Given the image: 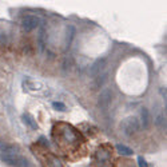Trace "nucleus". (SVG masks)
<instances>
[{
    "mask_svg": "<svg viewBox=\"0 0 167 167\" xmlns=\"http://www.w3.org/2000/svg\"><path fill=\"white\" fill-rule=\"evenodd\" d=\"M6 44H7V35L3 32H0V47L6 46Z\"/></svg>",
    "mask_w": 167,
    "mask_h": 167,
    "instance_id": "4468645a",
    "label": "nucleus"
},
{
    "mask_svg": "<svg viewBox=\"0 0 167 167\" xmlns=\"http://www.w3.org/2000/svg\"><path fill=\"white\" fill-rule=\"evenodd\" d=\"M140 116H142V124L144 128H147L148 126H150V114H148V110L147 108H142L140 111Z\"/></svg>",
    "mask_w": 167,
    "mask_h": 167,
    "instance_id": "0eeeda50",
    "label": "nucleus"
},
{
    "mask_svg": "<svg viewBox=\"0 0 167 167\" xmlns=\"http://www.w3.org/2000/svg\"><path fill=\"white\" fill-rule=\"evenodd\" d=\"M19 155L15 154H8V153H2L0 154V159H2L4 163L9 166H17V161H19Z\"/></svg>",
    "mask_w": 167,
    "mask_h": 167,
    "instance_id": "39448f33",
    "label": "nucleus"
},
{
    "mask_svg": "<svg viewBox=\"0 0 167 167\" xmlns=\"http://www.w3.org/2000/svg\"><path fill=\"white\" fill-rule=\"evenodd\" d=\"M111 99H112V92H111V90L110 88H103L99 95V106L102 108L108 107V104L111 103Z\"/></svg>",
    "mask_w": 167,
    "mask_h": 167,
    "instance_id": "20e7f679",
    "label": "nucleus"
},
{
    "mask_svg": "<svg viewBox=\"0 0 167 167\" xmlns=\"http://www.w3.org/2000/svg\"><path fill=\"white\" fill-rule=\"evenodd\" d=\"M155 124H157V126H166V123H165V116H163V115H159L157 119H155Z\"/></svg>",
    "mask_w": 167,
    "mask_h": 167,
    "instance_id": "ddd939ff",
    "label": "nucleus"
},
{
    "mask_svg": "<svg viewBox=\"0 0 167 167\" xmlns=\"http://www.w3.org/2000/svg\"><path fill=\"white\" fill-rule=\"evenodd\" d=\"M120 127L126 135H132V134H135L140 128V123L136 116H128L124 120H122Z\"/></svg>",
    "mask_w": 167,
    "mask_h": 167,
    "instance_id": "f257e3e1",
    "label": "nucleus"
},
{
    "mask_svg": "<svg viewBox=\"0 0 167 167\" xmlns=\"http://www.w3.org/2000/svg\"><path fill=\"white\" fill-rule=\"evenodd\" d=\"M24 87H25V90H28V91H40L43 88V86L40 83H38V82H32V80L24 82Z\"/></svg>",
    "mask_w": 167,
    "mask_h": 167,
    "instance_id": "423d86ee",
    "label": "nucleus"
},
{
    "mask_svg": "<svg viewBox=\"0 0 167 167\" xmlns=\"http://www.w3.org/2000/svg\"><path fill=\"white\" fill-rule=\"evenodd\" d=\"M23 120H24V123H27L32 130H38V124H36V122L33 120V118L29 114H24L23 115Z\"/></svg>",
    "mask_w": 167,
    "mask_h": 167,
    "instance_id": "1a4fd4ad",
    "label": "nucleus"
},
{
    "mask_svg": "<svg viewBox=\"0 0 167 167\" xmlns=\"http://www.w3.org/2000/svg\"><path fill=\"white\" fill-rule=\"evenodd\" d=\"M52 107L58 111H66V104H63V103H60V102H54Z\"/></svg>",
    "mask_w": 167,
    "mask_h": 167,
    "instance_id": "f8f14e48",
    "label": "nucleus"
},
{
    "mask_svg": "<svg viewBox=\"0 0 167 167\" xmlns=\"http://www.w3.org/2000/svg\"><path fill=\"white\" fill-rule=\"evenodd\" d=\"M39 24H40V19L36 16H32V15H28V16H25L24 19L21 20V27H23L25 31H32V29H35Z\"/></svg>",
    "mask_w": 167,
    "mask_h": 167,
    "instance_id": "7ed1b4c3",
    "label": "nucleus"
},
{
    "mask_svg": "<svg viewBox=\"0 0 167 167\" xmlns=\"http://www.w3.org/2000/svg\"><path fill=\"white\" fill-rule=\"evenodd\" d=\"M138 165H139V167H148L147 162L144 161L143 157H138Z\"/></svg>",
    "mask_w": 167,
    "mask_h": 167,
    "instance_id": "2eb2a0df",
    "label": "nucleus"
},
{
    "mask_svg": "<svg viewBox=\"0 0 167 167\" xmlns=\"http://www.w3.org/2000/svg\"><path fill=\"white\" fill-rule=\"evenodd\" d=\"M104 70H106V60L104 59H98V60L92 64L91 70H90V74H91V76H94V79H95V78L103 75V74L106 72Z\"/></svg>",
    "mask_w": 167,
    "mask_h": 167,
    "instance_id": "f03ea898",
    "label": "nucleus"
},
{
    "mask_svg": "<svg viewBox=\"0 0 167 167\" xmlns=\"http://www.w3.org/2000/svg\"><path fill=\"white\" fill-rule=\"evenodd\" d=\"M64 138L68 140V142H74V140H76V134L74 132L71 128H67V130H64Z\"/></svg>",
    "mask_w": 167,
    "mask_h": 167,
    "instance_id": "9b49d317",
    "label": "nucleus"
},
{
    "mask_svg": "<svg viewBox=\"0 0 167 167\" xmlns=\"http://www.w3.org/2000/svg\"><path fill=\"white\" fill-rule=\"evenodd\" d=\"M116 151L120 155H126V157H128V155H132L134 154V151L131 150V148L127 147V146H124V144H116Z\"/></svg>",
    "mask_w": 167,
    "mask_h": 167,
    "instance_id": "6e6552de",
    "label": "nucleus"
},
{
    "mask_svg": "<svg viewBox=\"0 0 167 167\" xmlns=\"http://www.w3.org/2000/svg\"><path fill=\"white\" fill-rule=\"evenodd\" d=\"M74 35H75V28L72 25H68L67 28V36H66V46H70L74 39Z\"/></svg>",
    "mask_w": 167,
    "mask_h": 167,
    "instance_id": "9d476101",
    "label": "nucleus"
},
{
    "mask_svg": "<svg viewBox=\"0 0 167 167\" xmlns=\"http://www.w3.org/2000/svg\"><path fill=\"white\" fill-rule=\"evenodd\" d=\"M7 147H8V144H7L6 142H3V140H0V154L4 153V151L7 150Z\"/></svg>",
    "mask_w": 167,
    "mask_h": 167,
    "instance_id": "dca6fc26",
    "label": "nucleus"
}]
</instances>
